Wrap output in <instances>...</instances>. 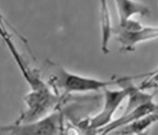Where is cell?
<instances>
[{
    "label": "cell",
    "mask_w": 158,
    "mask_h": 135,
    "mask_svg": "<svg viewBox=\"0 0 158 135\" xmlns=\"http://www.w3.org/2000/svg\"><path fill=\"white\" fill-rule=\"evenodd\" d=\"M119 22L132 19L135 15L147 16L150 14V10L144 3L135 0H114Z\"/></svg>",
    "instance_id": "7"
},
{
    "label": "cell",
    "mask_w": 158,
    "mask_h": 135,
    "mask_svg": "<svg viewBox=\"0 0 158 135\" xmlns=\"http://www.w3.org/2000/svg\"><path fill=\"white\" fill-rule=\"evenodd\" d=\"M112 34L116 35L121 49L125 51H133L139 43L156 39L158 36L157 27L143 26L139 28L123 30L114 27Z\"/></svg>",
    "instance_id": "5"
},
{
    "label": "cell",
    "mask_w": 158,
    "mask_h": 135,
    "mask_svg": "<svg viewBox=\"0 0 158 135\" xmlns=\"http://www.w3.org/2000/svg\"><path fill=\"white\" fill-rule=\"evenodd\" d=\"M63 98L64 96H59L56 91H52L47 84L31 89V91L24 97L26 110L15 122L21 123L42 118L54 111L62 102Z\"/></svg>",
    "instance_id": "2"
},
{
    "label": "cell",
    "mask_w": 158,
    "mask_h": 135,
    "mask_svg": "<svg viewBox=\"0 0 158 135\" xmlns=\"http://www.w3.org/2000/svg\"><path fill=\"white\" fill-rule=\"evenodd\" d=\"M156 121H157V112L150 113L146 116L136 119L133 122L127 123L125 125L113 130L110 133L122 135L140 134L146 129H149L151 126L156 123Z\"/></svg>",
    "instance_id": "8"
},
{
    "label": "cell",
    "mask_w": 158,
    "mask_h": 135,
    "mask_svg": "<svg viewBox=\"0 0 158 135\" xmlns=\"http://www.w3.org/2000/svg\"><path fill=\"white\" fill-rule=\"evenodd\" d=\"M156 112H157V106L154 102V100H149L139 106H135V108H133L129 112H123L122 116L115 120H112L107 125L105 126L102 129H99L96 133H102V134L110 133L112 131L125 125L127 123L133 122L136 119L140 118L142 117L146 116L150 113Z\"/></svg>",
    "instance_id": "6"
},
{
    "label": "cell",
    "mask_w": 158,
    "mask_h": 135,
    "mask_svg": "<svg viewBox=\"0 0 158 135\" xmlns=\"http://www.w3.org/2000/svg\"><path fill=\"white\" fill-rule=\"evenodd\" d=\"M133 80L126 82L124 86L121 89L112 90L109 88H105L102 90L104 96V103L102 109L96 116L81 122L79 126L81 128L94 130L97 133L99 129H102L109 123L116 113L117 110L119 108L123 100L127 99L130 91Z\"/></svg>",
    "instance_id": "3"
},
{
    "label": "cell",
    "mask_w": 158,
    "mask_h": 135,
    "mask_svg": "<svg viewBox=\"0 0 158 135\" xmlns=\"http://www.w3.org/2000/svg\"><path fill=\"white\" fill-rule=\"evenodd\" d=\"M63 126V114L60 111L55 109L37 120L0 125V134H58L61 133Z\"/></svg>",
    "instance_id": "4"
},
{
    "label": "cell",
    "mask_w": 158,
    "mask_h": 135,
    "mask_svg": "<svg viewBox=\"0 0 158 135\" xmlns=\"http://www.w3.org/2000/svg\"><path fill=\"white\" fill-rule=\"evenodd\" d=\"M100 23H101V49L104 54L109 52L108 44L112 34V25L107 0H100Z\"/></svg>",
    "instance_id": "9"
},
{
    "label": "cell",
    "mask_w": 158,
    "mask_h": 135,
    "mask_svg": "<svg viewBox=\"0 0 158 135\" xmlns=\"http://www.w3.org/2000/svg\"><path fill=\"white\" fill-rule=\"evenodd\" d=\"M54 68V73L50 78L51 84L58 90H62L64 95L72 93H87L102 90L113 85H122L129 80H135L136 79L151 77L156 75L157 71L149 72L145 74L136 75H126L122 77H113L108 80H97L94 78L82 76L80 74H73L66 70L64 68L58 67L52 63Z\"/></svg>",
    "instance_id": "1"
}]
</instances>
